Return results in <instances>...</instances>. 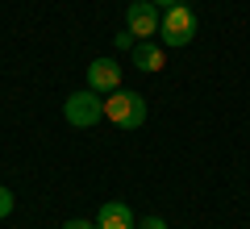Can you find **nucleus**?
Listing matches in <instances>:
<instances>
[{
    "instance_id": "2",
    "label": "nucleus",
    "mask_w": 250,
    "mask_h": 229,
    "mask_svg": "<svg viewBox=\"0 0 250 229\" xmlns=\"http://www.w3.org/2000/svg\"><path fill=\"white\" fill-rule=\"evenodd\" d=\"M196 29H200L196 13H192L184 0H179V4H171V9H163V21H159V42H163V46H171V50H179V46H188L192 38H196Z\"/></svg>"
},
{
    "instance_id": "4",
    "label": "nucleus",
    "mask_w": 250,
    "mask_h": 229,
    "mask_svg": "<svg viewBox=\"0 0 250 229\" xmlns=\"http://www.w3.org/2000/svg\"><path fill=\"white\" fill-rule=\"evenodd\" d=\"M159 21H163V13L150 0H134V4L125 9V29H129L138 42H150V38L159 34Z\"/></svg>"
},
{
    "instance_id": "6",
    "label": "nucleus",
    "mask_w": 250,
    "mask_h": 229,
    "mask_svg": "<svg viewBox=\"0 0 250 229\" xmlns=\"http://www.w3.org/2000/svg\"><path fill=\"white\" fill-rule=\"evenodd\" d=\"M96 229H138V221H134V212H129V204L108 200V204L96 208Z\"/></svg>"
},
{
    "instance_id": "3",
    "label": "nucleus",
    "mask_w": 250,
    "mask_h": 229,
    "mask_svg": "<svg viewBox=\"0 0 250 229\" xmlns=\"http://www.w3.org/2000/svg\"><path fill=\"white\" fill-rule=\"evenodd\" d=\"M62 117H67V125H75V129H92V125L104 121V100L92 88L71 92V96L62 100Z\"/></svg>"
},
{
    "instance_id": "1",
    "label": "nucleus",
    "mask_w": 250,
    "mask_h": 229,
    "mask_svg": "<svg viewBox=\"0 0 250 229\" xmlns=\"http://www.w3.org/2000/svg\"><path fill=\"white\" fill-rule=\"evenodd\" d=\"M104 121L117 125V129H138L146 125V100L129 88H117L104 96Z\"/></svg>"
},
{
    "instance_id": "8",
    "label": "nucleus",
    "mask_w": 250,
    "mask_h": 229,
    "mask_svg": "<svg viewBox=\"0 0 250 229\" xmlns=\"http://www.w3.org/2000/svg\"><path fill=\"white\" fill-rule=\"evenodd\" d=\"M13 204H17V200H13V192H9V187H0V221L13 217Z\"/></svg>"
},
{
    "instance_id": "11",
    "label": "nucleus",
    "mask_w": 250,
    "mask_h": 229,
    "mask_svg": "<svg viewBox=\"0 0 250 229\" xmlns=\"http://www.w3.org/2000/svg\"><path fill=\"white\" fill-rule=\"evenodd\" d=\"M62 229H96V221H80L75 217V221H62Z\"/></svg>"
},
{
    "instance_id": "12",
    "label": "nucleus",
    "mask_w": 250,
    "mask_h": 229,
    "mask_svg": "<svg viewBox=\"0 0 250 229\" xmlns=\"http://www.w3.org/2000/svg\"><path fill=\"white\" fill-rule=\"evenodd\" d=\"M150 4H159V9H171V4H179V0H150Z\"/></svg>"
},
{
    "instance_id": "5",
    "label": "nucleus",
    "mask_w": 250,
    "mask_h": 229,
    "mask_svg": "<svg viewBox=\"0 0 250 229\" xmlns=\"http://www.w3.org/2000/svg\"><path fill=\"white\" fill-rule=\"evenodd\" d=\"M88 88L92 92H117L121 88V67H117L113 59H92V67H88Z\"/></svg>"
},
{
    "instance_id": "9",
    "label": "nucleus",
    "mask_w": 250,
    "mask_h": 229,
    "mask_svg": "<svg viewBox=\"0 0 250 229\" xmlns=\"http://www.w3.org/2000/svg\"><path fill=\"white\" fill-rule=\"evenodd\" d=\"M113 42H117V50H134V46H138V38L129 34V29H121V34H117Z\"/></svg>"
},
{
    "instance_id": "7",
    "label": "nucleus",
    "mask_w": 250,
    "mask_h": 229,
    "mask_svg": "<svg viewBox=\"0 0 250 229\" xmlns=\"http://www.w3.org/2000/svg\"><path fill=\"white\" fill-rule=\"evenodd\" d=\"M129 59H134L138 71H163L167 67V46L150 38V42H138L134 50H129Z\"/></svg>"
},
{
    "instance_id": "10",
    "label": "nucleus",
    "mask_w": 250,
    "mask_h": 229,
    "mask_svg": "<svg viewBox=\"0 0 250 229\" xmlns=\"http://www.w3.org/2000/svg\"><path fill=\"white\" fill-rule=\"evenodd\" d=\"M138 229H167V221H163V217H142Z\"/></svg>"
}]
</instances>
